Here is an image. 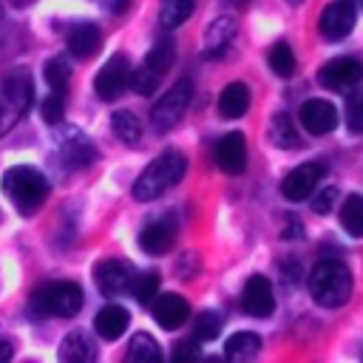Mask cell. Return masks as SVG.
Returning <instances> with one entry per match:
<instances>
[{"label": "cell", "instance_id": "cell-1", "mask_svg": "<svg viewBox=\"0 0 363 363\" xmlns=\"http://www.w3.org/2000/svg\"><path fill=\"white\" fill-rule=\"evenodd\" d=\"M306 286H309V295H312L315 303H320L326 309H335V306H343L352 298L354 281H352V269L343 261L323 258L309 269Z\"/></svg>", "mask_w": 363, "mask_h": 363}, {"label": "cell", "instance_id": "cell-2", "mask_svg": "<svg viewBox=\"0 0 363 363\" xmlns=\"http://www.w3.org/2000/svg\"><path fill=\"white\" fill-rule=\"evenodd\" d=\"M184 170H187V159L182 150L170 147V150H162L145 170L142 176L136 179L133 184V199L136 201H153L159 199L164 190L176 187L182 179H184Z\"/></svg>", "mask_w": 363, "mask_h": 363}, {"label": "cell", "instance_id": "cell-3", "mask_svg": "<svg viewBox=\"0 0 363 363\" xmlns=\"http://www.w3.org/2000/svg\"><path fill=\"white\" fill-rule=\"evenodd\" d=\"M3 190L20 216H34L43 207V201L48 199L51 187L40 170H34L28 164H14L3 173Z\"/></svg>", "mask_w": 363, "mask_h": 363}, {"label": "cell", "instance_id": "cell-4", "mask_svg": "<svg viewBox=\"0 0 363 363\" xmlns=\"http://www.w3.org/2000/svg\"><path fill=\"white\" fill-rule=\"evenodd\" d=\"M82 289L74 281H48L37 286L28 298V306L37 318H74L82 309Z\"/></svg>", "mask_w": 363, "mask_h": 363}, {"label": "cell", "instance_id": "cell-5", "mask_svg": "<svg viewBox=\"0 0 363 363\" xmlns=\"http://www.w3.org/2000/svg\"><path fill=\"white\" fill-rule=\"evenodd\" d=\"M34 102V82L26 68L11 71L0 82V136L17 125V119L31 108Z\"/></svg>", "mask_w": 363, "mask_h": 363}, {"label": "cell", "instance_id": "cell-6", "mask_svg": "<svg viewBox=\"0 0 363 363\" xmlns=\"http://www.w3.org/2000/svg\"><path fill=\"white\" fill-rule=\"evenodd\" d=\"M190 99H193V82H190V79H179V82L153 105V111H150L153 128L162 130V133H167L173 125H179V119L184 116Z\"/></svg>", "mask_w": 363, "mask_h": 363}, {"label": "cell", "instance_id": "cell-7", "mask_svg": "<svg viewBox=\"0 0 363 363\" xmlns=\"http://www.w3.org/2000/svg\"><path fill=\"white\" fill-rule=\"evenodd\" d=\"M128 85H130V60H128V54L116 51V54H111L108 62L96 71V77H94V91H96L99 99L111 102V99H116Z\"/></svg>", "mask_w": 363, "mask_h": 363}, {"label": "cell", "instance_id": "cell-8", "mask_svg": "<svg viewBox=\"0 0 363 363\" xmlns=\"http://www.w3.org/2000/svg\"><path fill=\"white\" fill-rule=\"evenodd\" d=\"M354 20H357V6H354V0H332V3H326V6L320 9L318 31H320V37H326V40H343L346 34H352Z\"/></svg>", "mask_w": 363, "mask_h": 363}, {"label": "cell", "instance_id": "cell-9", "mask_svg": "<svg viewBox=\"0 0 363 363\" xmlns=\"http://www.w3.org/2000/svg\"><path fill=\"white\" fill-rule=\"evenodd\" d=\"M360 77H363V62H360V57H349V54L332 57L318 71L320 88H329V91H346V88L357 85Z\"/></svg>", "mask_w": 363, "mask_h": 363}, {"label": "cell", "instance_id": "cell-10", "mask_svg": "<svg viewBox=\"0 0 363 363\" xmlns=\"http://www.w3.org/2000/svg\"><path fill=\"white\" fill-rule=\"evenodd\" d=\"M133 278H136V272H133L130 261H122V258L99 261L96 269H94V281H96L99 292L108 295V298H116V295L130 292Z\"/></svg>", "mask_w": 363, "mask_h": 363}, {"label": "cell", "instance_id": "cell-11", "mask_svg": "<svg viewBox=\"0 0 363 363\" xmlns=\"http://www.w3.org/2000/svg\"><path fill=\"white\" fill-rule=\"evenodd\" d=\"M176 235H179V224L173 216H159L153 221H147L139 233V247L147 252V255H164L170 252V247L176 244Z\"/></svg>", "mask_w": 363, "mask_h": 363}, {"label": "cell", "instance_id": "cell-12", "mask_svg": "<svg viewBox=\"0 0 363 363\" xmlns=\"http://www.w3.org/2000/svg\"><path fill=\"white\" fill-rule=\"evenodd\" d=\"M320 179H323V164H318V162H303V164L292 167V170L284 176L281 193H284V199H289V201H303V199L312 196V190L318 187Z\"/></svg>", "mask_w": 363, "mask_h": 363}, {"label": "cell", "instance_id": "cell-13", "mask_svg": "<svg viewBox=\"0 0 363 363\" xmlns=\"http://www.w3.org/2000/svg\"><path fill=\"white\" fill-rule=\"evenodd\" d=\"M241 309L252 318H269L275 312V295L272 284L264 275H250L241 289Z\"/></svg>", "mask_w": 363, "mask_h": 363}, {"label": "cell", "instance_id": "cell-14", "mask_svg": "<svg viewBox=\"0 0 363 363\" xmlns=\"http://www.w3.org/2000/svg\"><path fill=\"white\" fill-rule=\"evenodd\" d=\"M298 119H301V125H303L306 133L323 136V133L335 130V125H337V108L332 102H326V99H306L301 105V111H298Z\"/></svg>", "mask_w": 363, "mask_h": 363}, {"label": "cell", "instance_id": "cell-15", "mask_svg": "<svg viewBox=\"0 0 363 363\" xmlns=\"http://www.w3.org/2000/svg\"><path fill=\"white\" fill-rule=\"evenodd\" d=\"M216 164L224 173H230V176H235V173H241L247 167V139H244V133L233 130V133H224L218 139V145H216Z\"/></svg>", "mask_w": 363, "mask_h": 363}, {"label": "cell", "instance_id": "cell-16", "mask_svg": "<svg viewBox=\"0 0 363 363\" xmlns=\"http://www.w3.org/2000/svg\"><path fill=\"white\" fill-rule=\"evenodd\" d=\"M150 303H153V306H150V309H153V318H156V323H159L162 329H179V326L187 320V315H190L187 301H184L182 295H176V292L156 295Z\"/></svg>", "mask_w": 363, "mask_h": 363}, {"label": "cell", "instance_id": "cell-17", "mask_svg": "<svg viewBox=\"0 0 363 363\" xmlns=\"http://www.w3.org/2000/svg\"><path fill=\"white\" fill-rule=\"evenodd\" d=\"M65 45H68V51H71L74 57L88 60V57H94V54L99 51V45H102V31H99V26H94V23H74V26L65 31Z\"/></svg>", "mask_w": 363, "mask_h": 363}, {"label": "cell", "instance_id": "cell-18", "mask_svg": "<svg viewBox=\"0 0 363 363\" xmlns=\"http://www.w3.org/2000/svg\"><path fill=\"white\" fill-rule=\"evenodd\" d=\"M60 150H62L65 167H71V170H82V167H88V164L96 159L94 142H91L88 136H82L79 130H68V133L62 136Z\"/></svg>", "mask_w": 363, "mask_h": 363}, {"label": "cell", "instance_id": "cell-19", "mask_svg": "<svg viewBox=\"0 0 363 363\" xmlns=\"http://www.w3.org/2000/svg\"><path fill=\"white\" fill-rule=\"evenodd\" d=\"M128 323H130L128 309H125V306H116V303L102 306V309L96 312V318H94V329H96V335H99L102 340H116V337H122L125 329H128Z\"/></svg>", "mask_w": 363, "mask_h": 363}, {"label": "cell", "instance_id": "cell-20", "mask_svg": "<svg viewBox=\"0 0 363 363\" xmlns=\"http://www.w3.org/2000/svg\"><path fill=\"white\" fill-rule=\"evenodd\" d=\"M250 111V88L244 82H230L218 94V113L224 119H238Z\"/></svg>", "mask_w": 363, "mask_h": 363}, {"label": "cell", "instance_id": "cell-21", "mask_svg": "<svg viewBox=\"0 0 363 363\" xmlns=\"http://www.w3.org/2000/svg\"><path fill=\"white\" fill-rule=\"evenodd\" d=\"M233 34H235V20L227 17V14L224 17H216L207 26V34H204V40H207V57H221L227 51V45H230Z\"/></svg>", "mask_w": 363, "mask_h": 363}, {"label": "cell", "instance_id": "cell-22", "mask_svg": "<svg viewBox=\"0 0 363 363\" xmlns=\"http://www.w3.org/2000/svg\"><path fill=\"white\" fill-rule=\"evenodd\" d=\"M94 354H96V349L85 332H68L60 343V360H65V363H77V360L88 363V360H94Z\"/></svg>", "mask_w": 363, "mask_h": 363}, {"label": "cell", "instance_id": "cell-23", "mask_svg": "<svg viewBox=\"0 0 363 363\" xmlns=\"http://www.w3.org/2000/svg\"><path fill=\"white\" fill-rule=\"evenodd\" d=\"M269 142L275 147H284V150H292V147H301V133L292 122L289 113H275L272 122H269Z\"/></svg>", "mask_w": 363, "mask_h": 363}, {"label": "cell", "instance_id": "cell-24", "mask_svg": "<svg viewBox=\"0 0 363 363\" xmlns=\"http://www.w3.org/2000/svg\"><path fill=\"white\" fill-rule=\"evenodd\" d=\"M261 352V337L255 332H235L224 343V357L230 360H252Z\"/></svg>", "mask_w": 363, "mask_h": 363}, {"label": "cell", "instance_id": "cell-25", "mask_svg": "<svg viewBox=\"0 0 363 363\" xmlns=\"http://www.w3.org/2000/svg\"><path fill=\"white\" fill-rule=\"evenodd\" d=\"M111 128H113L116 139L125 142V145H136L142 139V122H139V116L133 111H113Z\"/></svg>", "mask_w": 363, "mask_h": 363}, {"label": "cell", "instance_id": "cell-26", "mask_svg": "<svg viewBox=\"0 0 363 363\" xmlns=\"http://www.w3.org/2000/svg\"><path fill=\"white\" fill-rule=\"evenodd\" d=\"M173 62H176V45H173V40L170 37H159L153 43V48L147 51V57H145V68H150L156 74H164Z\"/></svg>", "mask_w": 363, "mask_h": 363}, {"label": "cell", "instance_id": "cell-27", "mask_svg": "<svg viewBox=\"0 0 363 363\" xmlns=\"http://www.w3.org/2000/svg\"><path fill=\"white\" fill-rule=\"evenodd\" d=\"M128 357L133 363H159L162 360V349H159V343L147 332H139L128 343Z\"/></svg>", "mask_w": 363, "mask_h": 363}, {"label": "cell", "instance_id": "cell-28", "mask_svg": "<svg viewBox=\"0 0 363 363\" xmlns=\"http://www.w3.org/2000/svg\"><path fill=\"white\" fill-rule=\"evenodd\" d=\"M340 224L349 235L354 238H363V196H349L340 207Z\"/></svg>", "mask_w": 363, "mask_h": 363}, {"label": "cell", "instance_id": "cell-29", "mask_svg": "<svg viewBox=\"0 0 363 363\" xmlns=\"http://www.w3.org/2000/svg\"><path fill=\"white\" fill-rule=\"evenodd\" d=\"M196 9V0H162L159 6V23L164 28H176L182 26Z\"/></svg>", "mask_w": 363, "mask_h": 363}, {"label": "cell", "instance_id": "cell-30", "mask_svg": "<svg viewBox=\"0 0 363 363\" xmlns=\"http://www.w3.org/2000/svg\"><path fill=\"white\" fill-rule=\"evenodd\" d=\"M267 62H269V68H272L275 77H292L295 68H298V60H295L289 43H275V45L269 48Z\"/></svg>", "mask_w": 363, "mask_h": 363}, {"label": "cell", "instance_id": "cell-31", "mask_svg": "<svg viewBox=\"0 0 363 363\" xmlns=\"http://www.w3.org/2000/svg\"><path fill=\"white\" fill-rule=\"evenodd\" d=\"M43 77L48 82L51 91H65L68 88V79H71V65L62 60V57H51L43 68Z\"/></svg>", "mask_w": 363, "mask_h": 363}, {"label": "cell", "instance_id": "cell-32", "mask_svg": "<svg viewBox=\"0 0 363 363\" xmlns=\"http://www.w3.org/2000/svg\"><path fill=\"white\" fill-rule=\"evenodd\" d=\"M221 332V315L218 312H201L196 320H193V340L199 343H207V340H216Z\"/></svg>", "mask_w": 363, "mask_h": 363}, {"label": "cell", "instance_id": "cell-33", "mask_svg": "<svg viewBox=\"0 0 363 363\" xmlns=\"http://www.w3.org/2000/svg\"><path fill=\"white\" fill-rule=\"evenodd\" d=\"M130 292H133V298H136L139 303H150V301L156 298V292H159V275H156V272H142V275H136Z\"/></svg>", "mask_w": 363, "mask_h": 363}, {"label": "cell", "instance_id": "cell-34", "mask_svg": "<svg viewBox=\"0 0 363 363\" xmlns=\"http://www.w3.org/2000/svg\"><path fill=\"white\" fill-rule=\"evenodd\" d=\"M159 79H162V74H156V71H150V68L130 71V88H133L139 96H150V94L159 88Z\"/></svg>", "mask_w": 363, "mask_h": 363}, {"label": "cell", "instance_id": "cell-35", "mask_svg": "<svg viewBox=\"0 0 363 363\" xmlns=\"http://www.w3.org/2000/svg\"><path fill=\"white\" fill-rule=\"evenodd\" d=\"M62 111H65V91H51L43 102H40V113L48 125H57L62 119Z\"/></svg>", "mask_w": 363, "mask_h": 363}, {"label": "cell", "instance_id": "cell-36", "mask_svg": "<svg viewBox=\"0 0 363 363\" xmlns=\"http://www.w3.org/2000/svg\"><path fill=\"white\" fill-rule=\"evenodd\" d=\"M346 125L352 133H363V88L349 99V108H346Z\"/></svg>", "mask_w": 363, "mask_h": 363}, {"label": "cell", "instance_id": "cell-37", "mask_svg": "<svg viewBox=\"0 0 363 363\" xmlns=\"http://www.w3.org/2000/svg\"><path fill=\"white\" fill-rule=\"evenodd\" d=\"M335 201H337V187H326V190H320V193L312 199V210H315L318 216H326V213L335 207Z\"/></svg>", "mask_w": 363, "mask_h": 363}, {"label": "cell", "instance_id": "cell-38", "mask_svg": "<svg viewBox=\"0 0 363 363\" xmlns=\"http://www.w3.org/2000/svg\"><path fill=\"white\" fill-rule=\"evenodd\" d=\"M201 352H199V340H184V343H179L176 349H173V360H196Z\"/></svg>", "mask_w": 363, "mask_h": 363}, {"label": "cell", "instance_id": "cell-39", "mask_svg": "<svg viewBox=\"0 0 363 363\" xmlns=\"http://www.w3.org/2000/svg\"><path fill=\"white\" fill-rule=\"evenodd\" d=\"M286 227H284V238H295V235H301V221H298V216H286Z\"/></svg>", "mask_w": 363, "mask_h": 363}, {"label": "cell", "instance_id": "cell-40", "mask_svg": "<svg viewBox=\"0 0 363 363\" xmlns=\"http://www.w3.org/2000/svg\"><path fill=\"white\" fill-rule=\"evenodd\" d=\"M14 354V343L11 340H0V360H11Z\"/></svg>", "mask_w": 363, "mask_h": 363}, {"label": "cell", "instance_id": "cell-41", "mask_svg": "<svg viewBox=\"0 0 363 363\" xmlns=\"http://www.w3.org/2000/svg\"><path fill=\"white\" fill-rule=\"evenodd\" d=\"M128 3H130V0H105V6H108L113 14H122V11L128 9Z\"/></svg>", "mask_w": 363, "mask_h": 363}, {"label": "cell", "instance_id": "cell-42", "mask_svg": "<svg viewBox=\"0 0 363 363\" xmlns=\"http://www.w3.org/2000/svg\"><path fill=\"white\" fill-rule=\"evenodd\" d=\"M281 267H286V275H289L292 281L301 275V272H298V261H295V258H286V264H281Z\"/></svg>", "mask_w": 363, "mask_h": 363}, {"label": "cell", "instance_id": "cell-43", "mask_svg": "<svg viewBox=\"0 0 363 363\" xmlns=\"http://www.w3.org/2000/svg\"><path fill=\"white\" fill-rule=\"evenodd\" d=\"M286 3H292V6H298V3H303V0H286Z\"/></svg>", "mask_w": 363, "mask_h": 363}, {"label": "cell", "instance_id": "cell-44", "mask_svg": "<svg viewBox=\"0 0 363 363\" xmlns=\"http://www.w3.org/2000/svg\"><path fill=\"white\" fill-rule=\"evenodd\" d=\"M235 3H250V0H235Z\"/></svg>", "mask_w": 363, "mask_h": 363}]
</instances>
